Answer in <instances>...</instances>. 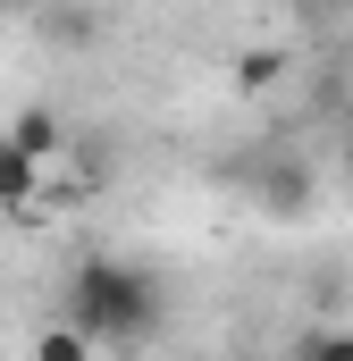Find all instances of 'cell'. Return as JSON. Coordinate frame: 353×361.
Returning <instances> with one entry per match:
<instances>
[{"mask_svg":"<svg viewBox=\"0 0 353 361\" xmlns=\"http://www.w3.org/2000/svg\"><path fill=\"white\" fill-rule=\"evenodd\" d=\"M294 361H353V328H311L294 345Z\"/></svg>","mask_w":353,"mask_h":361,"instance_id":"52a82bcc","label":"cell"},{"mask_svg":"<svg viewBox=\"0 0 353 361\" xmlns=\"http://www.w3.org/2000/svg\"><path fill=\"white\" fill-rule=\"evenodd\" d=\"M34 361H92V336L68 319V328H42L34 336Z\"/></svg>","mask_w":353,"mask_h":361,"instance_id":"5b68a950","label":"cell"},{"mask_svg":"<svg viewBox=\"0 0 353 361\" xmlns=\"http://www.w3.org/2000/svg\"><path fill=\"white\" fill-rule=\"evenodd\" d=\"M303 8H311V17H337V8H353V0H303Z\"/></svg>","mask_w":353,"mask_h":361,"instance_id":"9c48e42d","label":"cell"},{"mask_svg":"<svg viewBox=\"0 0 353 361\" xmlns=\"http://www.w3.org/2000/svg\"><path fill=\"white\" fill-rule=\"evenodd\" d=\"M51 34H59V42H85L92 17H85V8H51Z\"/></svg>","mask_w":353,"mask_h":361,"instance_id":"ba28073f","label":"cell"},{"mask_svg":"<svg viewBox=\"0 0 353 361\" xmlns=\"http://www.w3.org/2000/svg\"><path fill=\"white\" fill-rule=\"evenodd\" d=\"M253 193L286 219V210H303V202H311V169H303V160H261V169H253Z\"/></svg>","mask_w":353,"mask_h":361,"instance_id":"7a4b0ae2","label":"cell"},{"mask_svg":"<svg viewBox=\"0 0 353 361\" xmlns=\"http://www.w3.org/2000/svg\"><path fill=\"white\" fill-rule=\"evenodd\" d=\"M0 8H17V0H0Z\"/></svg>","mask_w":353,"mask_h":361,"instance_id":"30bf717a","label":"cell"},{"mask_svg":"<svg viewBox=\"0 0 353 361\" xmlns=\"http://www.w3.org/2000/svg\"><path fill=\"white\" fill-rule=\"evenodd\" d=\"M34 202H42V160L0 135V210H34Z\"/></svg>","mask_w":353,"mask_h":361,"instance_id":"3957f363","label":"cell"},{"mask_svg":"<svg viewBox=\"0 0 353 361\" xmlns=\"http://www.w3.org/2000/svg\"><path fill=\"white\" fill-rule=\"evenodd\" d=\"M8 143H17V152H34V160H51L68 135H59V118H51V109H25V118L8 126Z\"/></svg>","mask_w":353,"mask_h":361,"instance_id":"277c9868","label":"cell"},{"mask_svg":"<svg viewBox=\"0 0 353 361\" xmlns=\"http://www.w3.org/2000/svg\"><path fill=\"white\" fill-rule=\"evenodd\" d=\"M277 76H286V51H269V42H261V51H244V59H236V85H244V92H269Z\"/></svg>","mask_w":353,"mask_h":361,"instance_id":"8992f818","label":"cell"},{"mask_svg":"<svg viewBox=\"0 0 353 361\" xmlns=\"http://www.w3.org/2000/svg\"><path fill=\"white\" fill-rule=\"evenodd\" d=\"M68 319L85 328L92 345H152L160 336V277L135 269V261L92 252L68 277Z\"/></svg>","mask_w":353,"mask_h":361,"instance_id":"6da1fadb","label":"cell"}]
</instances>
